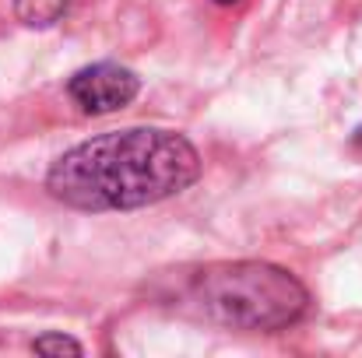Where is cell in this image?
<instances>
[{
  "label": "cell",
  "mask_w": 362,
  "mask_h": 358,
  "mask_svg": "<svg viewBox=\"0 0 362 358\" xmlns=\"http://www.w3.org/2000/svg\"><path fill=\"white\" fill-rule=\"evenodd\" d=\"M32 348H35L39 355H81V345L71 341V338H64V334H46V338H39Z\"/></svg>",
  "instance_id": "5"
},
{
  "label": "cell",
  "mask_w": 362,
  "mask_h": 358,
  "mask_svg": "<svg viewBox=\"0 0 362 358\" xmlns=\"http://www.w3.org/2000/svg\"><path fill=\"white\" fill-rule=\"evenodd\" d=\"M356 141H359V144H362V130H359V133H356Z\"/></svg>",
  "instance_id": "7"
},
{
  "label": "cell",
  "mask_w": 362,
  "mask_h": 358,
  "mask_svg": "<svg viewBox=\"0 0 362 358\" xmlns=\"http://www.w3.org/2000/svg\"><path fill=\"white\" fill-rule=\"evenodd\" d=\"M215 4H236V0H215Z\"/></svg>",
  "instance_id": "6"
},
{
  "label": "cell",
  "mask_w": 362,
  "mask_h": 358,
  "mask_svg": "<svg viewBox=\"0 0 362 358\" xmlns=\"http://www.w3.org/2000/svg\"><path fill=\"white\" fill-rule=\"evenodd\" d=\"M197 176L201 155L183 133L130 126L60 155L46 186L60 204L78 211H134L183 193Z\"/></svg>",
  "instance_id": "1"
},
{
  "label": "cell",
  "mask_w": 362,
  "mask_h": 358,
  "mask_svg": "<svg viewBox=\"0 0 362 358\" xmlns=\"http://www.w3.org/2000/svg\"><path fill=\"white\" fill-rule=\"evenodd\" d=\"M137 74L127 71L120 64H92L85 71H78L71 81H67V92L71 99L85 109V113H117L123 106H130L137 99Z\"/></svg>",
  "instance_id": "3"
},
{
  "label": "cell",
  "mask_w": 362,
  "mask_h": 358,
  "mask_svg": "<svg viewBox=\"0 0 362 358\" xmlns=\"http://www.w3.org/2000/svg\"><path fill=\"white\" fill-rule=\"evenodd\" d=\"M64 7H67V0H14V14L32 28L53 25L64 14Z\"/></svg>",
  "instance_id": "4"
},
{
  "label": "cell",
  "mask_w": 362,
  "mask_h": 358,
  "mask_svg": "<svg viewBox=\"0 0 362 358\" xmlns=\"http://www.w3.org/2000/svg\"><path fill=\"white\" fill-rule=\"evenodd\" d=\"M180 306L233 330H281L306 313L310 295L288 270L260 260H240L197 270L183 285Z\"/></svg>",
  "instance_id": "2"
}]
</instances>
